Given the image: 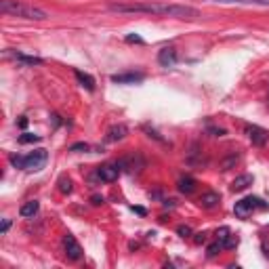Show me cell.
Wrapping results in <instances>:
<instances>
[{
	"mask_svg": "<svg viewBox=\"0 0 269 269\" xmlns=\"http://www.w3.org/2000/svg\"><path fill=\"white\" fill-rule=\"evenodd\" d=\"M110 11L114 13H145V15H158V17H177V19H194L198 17V9L187 5H174V3H110Z\"/></svg>",
	"mask_w": 269,
	"mask_h": 269,
	"instance_id": "6da1fadb",
	"label": "cell"
},
{
	"mask_svg": "<svg viewBox=\"0 0 269 269\" xmlns=\"http://www.w3.org/2000/svg\"><path fill=\"white\" fill-rule=\"evenodd\" d=\"M0 11H3L5 15H13V17H21V19H34V21L46 19V13L42 9L19 3V0H0Z\"/></svg>",
	"mask_w": 269,
	"mask_h": 269,
	"instance_id": "7a4b0ae2",
	"label": "cell"
},
{
	"mask_svg": "<svg viewBox=\"0 0 269 269\" xmlns=\"http://www.w3.org/2000/svg\"><path fill=\"white\" fill-rule=\"evenodd\" d=\"M46 158H49V154H46V149H34L30 151L28 156H21V154H13L9 160L11 164H13L15 168H23V170H40L44 164H46Z\"/></svg>",
	"mask_w": 269,
	"mask_h": 269,
	"instance_id": "3957f363",
	"label": "cell"
},
{
	"mask_svg": "<svg viewBox=\"0 0 269 269\" xmlns=\"http://www.w3.org/2000/svg\"><path fill=\"white\" fill-rule=\"evenodd\" d=\"M259 208H267V202H263L261 198H256V196H246V198H242L240 202H236L233 213L240 219H248L254 210H259Z\"/></svg>",
	"mask_w": 269,
	"mask_h": 269,
	"instance_id": "277c9868",
	"label": "cell"
},
{
	"mask_svg": "<svg viewBox=\"0 0 269 269\" xmlns=\"http://www.w3.org/2000/svg\"><path fill=\"white\" fill-rule=\"evenodd\" d=\"M63 250L67 254V259H72V261L82 259V248H80V244L76 242V238L72 236V233H65L63 236Z\"/></svg>",
	"mask_w": 269,
	"mask_h": 269,
	"instance_id": "5b68a950",
	"label": "cell"
},
{
	"mask_svg": "<svg viewBox=\"0 0 269 269\" xmlns=\"http://www.w3.org/2000/svg\"><path fill=\"white\" fill-rule=\"evenodd\" d=\"M246 135H248V139L254 143V145H259V147H263L267 141H269V131H265V128H261V126H256V124H248L246 128Z\"/></svg>",
	"mask_w": 269,
	"mask_h": 269,
	"instance_id": "8992f818",
	"label": "cell"
},
{
	"mask_svg": "<svg viewBox=\"0 0 269 269\" xmlns=\"http://www.w3.org/2000/svg\"><path fill=\"white\" fill-rule=\"evenodd\" d=\"M118 174H120L118 162H116V164H103V166L97 168V177H99L101 181H105V183L116 181V179H118Z\"/></svg>",
	"mask_w": 269,
	"mask_h": 269,
	"instance_id": "52a82bcc",
	"label": "cell"
},
{
	"mask_svg": "<svg viewBox=\"0 0 269 269\" xmlns=\"http://www.w3.org/2000/svg\"><path fill=\"white\" fill-rule=\"evenodd\" d=\"M145 76L141 72H124V74H114L112 76V82L116 84H135V82H141Z\"/></svg>",
	"mask_w": 269,
	"mask_h": 269,
	"instance_id": "ba28073f",
	"label": "cell"
},
{
	"mask_svg": "<svg viewBox=\"0 0 269 269\" xmlns=\"http://www.w3.org/2000/svg\"><path fill=\"white\" fill-rule=\"evenodd\" d=\"M158 63L162 67H172L177 63V51H174V46H164V49L158 53Z\"/></svg>",
	"mask_w": 269,
	"mask_h": 269,
	"instance_id": "9c48e42d",
	"label": "cell"
},
{
	"mask_svg": "<svg viewBox=\"0 0 269 269\" xmlns=\"http://www.w3.org/2000/svg\"><path fill=\"white\" fill-rule=\"evenodd\" d=\"M128 135V128L124 124H114L108 128V133H105V141L108 143H116V141H122V139Z\"/></svg>",
	"mask_w": 269,
	"mask_h": 269,
	"instance_id": "30bf717a",
	"label": "cell"
},
{
	"mask_svg": "<svg viewBox=\"0 0 269 269\" xmlns=\"http://www.w3.org/2000/svg\"><path fill=\"white\" fill-rule=\"evenodd\" d=\"M196 185H198V181L194 177H190V174H183V177H179V181H177V190L181 194H185V196H190V194L196 192Z\"/></svg>",
	"mask_w": 269,
	"mask_h": 269,
	"instance_id": "8fae6325",
	"label": "cell"
},
{
	"mask_svg": "<svg viewBox=\"0 0 269 269\" xmlns=\"http://www.w3.org/2000/svg\"><path fill=\"white\" fill-rule=\"evenodd\" d=\"M219 202H221V196L217 192H206V194L200 196V200H198V204H200L202 208H208V210L210 208H217Z\"/></svg>",
	"mask_w": 269,
	"mask_h": 269,
	"instance_id": "7c38bea8",
	"label": "cell"
},
{
	"mask_svg": "<svg viewBox=\"0 0 269 269\" xmlns=\"http://www.w3.org/2000/svg\"><path fill=\"white\" fill-rule=\"evenodd\" d=\"M248 185H252V174H240V177L233 179L231 192H242V190H246Z\"/></svg>",
	"mask_w": 269,
	"mask_h": 269,
	"instance_id": "4fadbf2b",
	"label": "cell"
},
{
	"mask_svg": "<svg viewBox=\"0 0 269 269\" xmlns=\"http://www.w3.org/2000/svg\"><path fill=\"white\" fill-rule=\"evenodd\" d=\"M74 76H76V80L80 84H82L86 91H95V78L93 76H88V74H84V72H80V69H74Z\"/></svg>",
	"mask_w": 269,
	"mask_h": 269,
	"instance_id": "5bb4252c",
	"label": "cell"
},
{
	"mask_svg": "<svg viewBox=\"0 0 269 269\" xmlns=\"http://www.w3.org/2000/svg\"><path fill=\"white\" fill-rule=\"evenodd\" d=\"M38 208H40V204H38V200H30V202H26L21 208H19V215L21 217H26V219H32L34 215L38 213Z\"/></svg>",
	"mask_w": 269,
	"mask_h": 269,
	"instance_id": "9a60e30c",
	"label": "cell"
},
{
	"mask_svg": "<svg viewBox=\"0 0 269 269\" xmlns=\"http://www.w3.org/2000/svg\"><path fill=\"white\" fill-rule=\"evenodd\" d=\"M15 59H19L21 63H26V65H40L42 63L40 57H32V55H23V53H15Z\"/></svg>",
	"mask_w": 269,
	"mask_h": 269,
	"instance_id": "2e32d148",
	"label": "cell"
},
{
	"mask_svg": "<svg viewBox=\"0 0 269 269\" xmlns=\"http://www.w3.org/2000/svg\"><path fill=\"white\" fill-rule=\"evenodd\" d=\"M217 3H236V5H261V7H269V0H217Z\"/></svg>",
	"mask_w": 269,
	"mask_h": 269,
	"instance_id": "e0dca14e",
	"label": "cell"
},
{
	"mask_svg": "<svg viewBox=\"0 0 269 269\" xmlns=\"http://www.w3.org/2000/svg\"><path fill=\"white\" fill-rule=\"evenodd\" d=\"M72 190H74L72 179H69V177H61L59 179V192L61 194H72Z\"/></svg>",
	"mask_w": 269,
	"mask_h": 269,
	"instance_id": "ac0fdd59",
	"label": "cell"
},
{
	"mask_svg": "<svg viewBox=\"0 0 269 269\" xmlns=\"http://www.w3.org/2000/svg\"><path fill=\"white\" fill-rule=\"evenodd\" d=\"M221 250H223V244H221V242H219V240H217V242H215V244H210V246H208V248H206V254H208V256H210V259H213V256H217V254H219V252H221Z\"/></svg>",
	"mask_w": 269,
	"mask_h": 269,
	"instance_id": "d6986e66",
	"label": "cell"
},
{
	"mask_svg": "<svg viewBox=\"0 0 269 269\" xmlns=\"http://www.w3.org/2000/svg\"><path fill=\"white\" fill-rule=\"evenodd\" d=\"M36 141H40V137L34 135V133H23L19 137V143H36Z\"/></svg>",
	"mask_w": 269,
	"mask_h": 269,
	"instance_id": "ffe728a7",
	"label": "cell"
},
{
	"mask_svg": "<svg viewBox=\"0 0 269 269\" xmlns=\"http://www.w3.org/2000/svg\"><path fill=\"white\" fill-rule=\"evenodd\" d=\"M238 236H233V233H229V238L223 242V248H236L238 246Z\"/></svg>",
	"mask_w": 269,
	"mask_h": 269,
	"instance_id": "44dd1931",
	"label": "cell"
},
{
	"mask_svg": "<svg viewBox=\"0 0 269 269\" xmlns=\"http://www.w3.org/2000/svg\"><path fill=\"white\" fill-rule=\"evenodd\" d=\"M229 233H231L229 227H221V229H217V240H219L221 244H223V242L229 238Z\"/></svg>",
	"mask_w": 269,
	"mask_h": 269,
	"instance_id": "7402d4cb",
	"label": "cell"
},
{
	"mask_svg": "<svg viewBox=\"0 0 269 269\" xmlns=\"http://www.w3.org/2000/svg\"><path fill=\"white\" fill-rule=\"evenodd\" d=\"M177 233H179L181 238H190V236H192V227H187V225H179V227H177Z\"/></svg>",
	"mask_w": 269,
	"mask_h": 269,
	"instance_id": "603a6c76",
	"label": "cell"
},
{
	"mask_svg": "<svg viewBox=\"0 0 269 269\" xmlns=\"http://www.w3.org/2000/svg\"><path fill=\"white\" fill-rule=\"evenodd\" d=\"M236 162H238V156H229V158L223 162V164H221V168H223V170H229V166L236 164Z\"/></svg>",
	"mask_w": 269,
	"mask_h": 269,
	"instance_id": "cb8c5ba5",
	"label": "cell"
},
{
	"mask_svg": "<svg viewBox=\"0 0 269 269\" xmlns=\"http://www.w3.org/2000/svg\"><path fill=\"white\" fill-rule=\"evenodd\" d=\"M69 149H72V151H86V149H88V145H86V143H74Z\"/></svg>",
	"mask_w": 269,
	"mask_h": 269,
	"instance_id": "d4e9b609",
	"label": "cell"
},
{
	"mask_svg": "<svg viewBox=\"0 0 269 269\" xmlns=\"http://www.w3.org/2000/svg\"><path fill=\"white\" fill-rule=\"evenodd\" d=\"M208 133H213L215 137H221V135H225V128H215V126H210Z\"/></svg>",
	"mask_w": 269,
	"mask_h": 269,
	"instance_id": "484cf974",
	"label": "cell"
},
{
	"mask_svg": "<svg viewBox=\"0 0 269 269\" xmlns=\"http://www.w3.org/2000/svg\"><path fill=\"white\" fill-rule=\"evenodd\" d=\"M91 202L95 204V206H101V204H103V196H93V198H91Z\"/></svg>",
	"mask_w": 269,
	"mask_h": 269,
	"instance_id": "4316f807",
	"label": "cell"
},
{
	"mask_svg": "<svg viewBox=\"0 0 269 269\" xmlns=\"http://www.w3.org/2000/svg\"><path fill=\"white\" fill-rule=\"evenodd\" d=\"M196 244H204L206 242V233H196Z\"/></svg>",
	"mask_w": 269,
	"mask_h": 269,
	"instance_id": "83f0119b",
	"label": "cell"
},
{
	"mask_svg": "<svg viewBox=\"0 0 269 269\" xmlns=\"http://www.w3.org/2000/svg\"><path fill=\"white\" fill-rule=\"evenodd\" d=\"M9 227H11V221H9V219H5V221H3V227H0V231L7 233V231H9Z\"/></svg>",
	"mask_w": 269,
	"mask_h": 269,
	"instance_id": "f1b7e54d",
	"label": "cell"
},
{
	"mask_svg": "<svg viewBox=\"0 0 269 269\" xmlns=\"http://www.w3.org/2000/svg\"><path fill=\"white\" fill-rule=\"evenodd\" d=\"M126 42H143V40L139 38V36H133V34H131V36H126Z\"/></svg>",
	"mask_w": 269,
	"mask_h": 269,
	"instance_id": "f546056e",
	"label": "cell"
},
{
	"mask_svg": "<svg viewBox=\"0 0 269 269\" xmlns=\"http://www.w3.org/2000/svg\"><path fill=\"white\" fill-rule=\"evenodd\" d=\"M133 210L139 213V215H145V208H141V206H133Z\"/></svg>",
	"mask_w": 269,
	"mask_h": 269,
	"instance_id": "4dcf8cb0",
	"label": "cell"
},
{
	"mask_svg": "<svg viewBox=\"0 0 269 269\" xmlns=\"http://www.w3.org/2000/svg\"><path fill=\"white\" fill-rule=\"evenodd\" d=\"M26 124H28V120H26V118H21V120H19V126H21V128H26Z\"/></svg>",
	"mask_w": 269,
	"mask_h": 269,
	"instance_id": "1f68e13d",
	"label": "cell"
}]
</instances>
